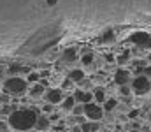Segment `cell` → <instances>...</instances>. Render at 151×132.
<instances>
[{
  "mask_svg": "<svg viewBox=\"0 0 151 132\" xmlns=\"http://www.w3.org/2000/svg\"><path fill=\"white\" fill-rule=\"evenodd\" d=\"M144 74H148V76H151V67H146V69H144Z\"/></svg>",
  "mask_w": 151,
  "mask_h": 132,
  "instance_id": "25",
  "label": "cell"
},
{
  "mask_svg": "<svg viewBox=\"0 0 151 132\" xmlns=\"http://www.w3.org/2000/svg\"><path fill=\"white\" fill-rule=\"evenodd\" d=\"M128 41L135 43L141 48H151V37H150V34H146V32H135V34H132L128 37Z\"/></svg>",
  "mask_w": 151,
  "mask_h": 132,
  "instance_id": "5",
  "label": "cell"
},
{
  "mask_svg": "<svg viewBox=\"0 0 151 132\" xmlns=\"http://www.w3.org/2000/svg\"><path fill=\"white\" fill-rule=\"evenodd\" d=\"M100 41H102V43H113L114 41V32L113 30H106V32L102 34Z\"/></svg>",
  "mask_w": 151,
  "mask_h": 132,
  "instance_id": "12",
  "label": "cell"
},
{
  "mask_svg": "<svg viewBox=\"0 0 151 132\" xmlns=\"http://www.w3.org/2000/svg\"><path fill=\"white\" fill-rule=\"evenodd\" d=\"M35 122H37V113L32 109H19L9 116V125L16 131H28L35 127Z\"/></svg>",
  "mask_w": 151,
  "mask_h": 132,
  "instance_id": "1",
  "label": "cell"
},
{
  "mask_svg": "<svg viewBox=\"0 0 151 132\" xmlns=\"http://www.w3.org/2000/svg\"><path fill=\"white\" fill-rule=\"evenodd\" d=\"M46 99H47L49 104H58V102H62L63 93H62V90H58V88H51V90H47Z\"/></svg>",
  "mask_w": 151,
  "mask_h": 132,
  "instance_id": "6",
  "label": "cell"
},
{
  "mask_svg": "<svg viewBox=\"0 0 151 132\" xmlns=\"http://www.w3.org/2000/svg\"><path fill=\"white\" fill-rule=\"evenodd\" d=\"M99 131V123L91 122V123H83L81 125V132H97Z\"/></svg>",
  "mask_w": 151,
  "mask_h": 132,
  "instance_id": "11",
  "label": "cell"
},
{
  "mask_svg": "<svg viewBox=\"0 0 151 132\" xmlns=\"http://www.w3.org/2000/svg\"><path fill=\"white\" fill-rule=\"evenodd\" d=\"M72 113H74L76 116H79L81 113H84V107H81V106H74V107H72Z\"/></svg>",
  "mask_w": 151,
  "mask_h": 132,
  "instance_id": "19",
  "label": "cell"
},
{
  "mask_svg": "<svg viewBox=\"0 0 151 132\" xmlns=\"http://www.w3.org/2000/svg\"><path fill=\"white\" fill-rule=\"evenodd\" d=\"M119 92H121L123 95H128V93H130V88H128V87H125V85H123V87H121V90H119Z\"/></svg>",
  "mask_w": 151,
  "mask_h": 132,
  "instance_id": "22",
  "label": "cell"
},
{
  "mask_svg": "<svg viewBox=\"0 0 151 132\" xmlns=\"http://www.w3.org/2000/svg\"><path fill=\"white\" fill-rule=\"evenodd\" d=\"M76 58H77L76 48H67L62 55V62H65V63H72V62H76Z\"/></svg>",
  "mask_w": 151,
  "mask_h": 132,
  "instance_id": "8",
  "label": "cell"
},
{
  "mask_svg": "<svg viewBox=\"0 0 151 132\" xmlns=\"http://www.w3.org/2000/svg\"><path fill=\"white\" fill-rule=\"evenodd\" d=\"M134 132H135V131H134Z\"/></svg>",
  "mask_w": 151,
  "mask_h": 132,
  "instance_id": "28",
  "label": "cell"
},
{
  "mask_svg": "<svg viewBox=\"0 0 151 132\" xmlns=\"http://www.w3.org/2000/svg\"><path fill=\"white\" fill-rule=\"evenodd\" d=\"M74 104H76L74 97H67V99H65V102H63V109H67V111H70V109L74 107Z\"/></svg>",
  "mask_w": 151,
  "mask_h": 132,
  "instance_id": "15",
  "label": "cell"
},
{
  "mask_svg": "<svg viewBox=\"0 0 151 132\" xmlns=\"http://www.w3.org/2000/svg\"><path fill=\"white\" fill-rule=\"evenodd\" d=\"M0 132H7V125L2 123V122H0Z\"/></svg>",
  "mask_w": 151,
  "mask_h": 132,
  "instance_id": "23",
  "label": "cell"
},
{
  "mask_svg": "<svg viewBox=\"0 0 151 132\" xmlns=\"http://www.w3.org/2000/svg\"><path fill=\"white\" fill-rule=\"evenodd\" d=\"M42 92H44V87L42 85H34L32 87V90H30V93L35 97V95H42Z\"/></svg>",
  "mask_w": 151,
  "mask_h": 132,
  "instance_id": "17",
  "label": "cell"
},
{
  "mask_svg": "<svg viewBox=\"0 0 151 132\" xmlns=\"http://www.w3.org/2000/svg\"><path fill=\"white\" fill-rule=\"evenodd\" d=\"M0 74H2V71H0Z\"/></svg>",
  "mask_w": 151,
  "mask_h": 132,
  "instance_id": "27",
  "label": "cell"
},
{
  "mask_svg": "<svg viewBox=\"0 0 151 132\" xmlns=\"http://www.w3.org/2000/svg\"><path fill=\"white\" fill-rule=\"evenodd\" d=\"M74 100H79L83 104H88L93 100V93H88V92H83V90H76L74 92Z\"/></svg>",
  "mask_w": 151,
  "mask_h": 132,
  "instance_id": "7",
  "label": "cell"
},
{
  "mask_svg": "<svg viewBox=\"0 0 151 132\" xmlns=\"http://www.w3.org/2000/svg\"><path fill=\"white\" fill-rule=\"evenodd\" d=\"M35 127H37V131H47V129H49V120L44 118V116H37Z\"/></svg>",
  "mask_w": 151,
  "mask_h": 132,
  "instance_id": "10",
  "label": "cell"
},
{
  "mask_svg": "<svg viewBox=\"0 0 151 132\" xmlns=\"http://www.w3.org/2000/svg\"><path fill=\"white\" fill-rule=\"evenodd\" d=\"M91 62H93V55H90V53H88V55H84V56H83V63H84V65H90Z\"/></svg>",
  "mask_w": 151,
  "mask_h": 132,
  "instance_id": "18",
  "label": "cell"
},
{
  "mask_svg": "<svg viewBox=\"0 0 151 132\" xmlns=\"http://www.w3.org/2000/svg\"><path fill=\"white\" fill-rule=\"evenodd\" d=\"M128 56H130V53H128V51H125V53H123V56H119V58H118V62H119V63H125Z\"/></svg>",
  "mask_w": 151,
  "mask_h": 132,
  "instance_id": "20",
  "label": "cell"
},
{
  "mask_svg": "<svg viewBox=\"0 0 151 132\" xmlns=\"http://www.w3.org/2000/svg\"><path fill=\"white\" fill-rule=\"evenodd\" d=\"M114 132H119V131H114Z\"/></svg>",
  "mask_w": 151,
  "mask_h": 132,
  "instance_id": "26",
  "label": "cell"
},
{
  "mask_svg": "<svg viewBox=\"0 0 151 132\" xmlns=\"http://www.w3.org/2000/svg\"><path fill=\"white\" fill-rule=\"evenodd\" d=\"M84 115H86V118H90L91 122H99V120L102 118V107H100L99 104L88 102V104H84Z\"/></svg>",
  "mask_w": 151,
  "mask_h": 132,
  "instance_id": "3",
  "label": "cell"
},
{
  "mask_svg": "<svg viewBox=\"0 0 151 132\" xmlns=\"http://www.w3.org/2000/svg\"><path fill=\"white\" fill-rule=\"evenodd\" d=\"M39 78H40V76H39V72H30V76H28V81H37Z\"/></svg>",
  "mask_w": 151,
  "mask_h": 132,
  "instance_id": "21",
  "label": "cell"
},
{
  "mask_svg": "<svg viewBox=\"0 0 151 132\" xmlns=\"http://www.w3.org/2000/svg\"><path fill=\"white\" fill-rule=\"evenodd\" d=\"M116 104H118V102H116L114 99H109V100L104 102V109H106V111H113L114 107H116Z\"/></svg>",
  "mask_w": 151,
  "mask_h": 132,
  "instance_id": "16",
  "label": "cell"
},
{
  "mask_svg": "<svg viewBox=\"0 0 151 132\" xmlns=\"http://www.w3.org/2000/svg\"><path fill=\"white\" fill-rule=\"evenodd\" d=\"M84 78V72L83 71H72L70 72V81H81Z\"/></svg>",
  "mask_w": 151,
  "mask_h": 132,
  "instance_id": "14",
  "label": "cell"
},
{
  "mask_svg": "<svg viewBox=\"0 0 151 132\" xmlns=\"http://www.w3.org/2000/svg\"><path fill=\"white\" fill-rule=\"evenodd\" d=\"M93 97H95V100H97V102H106V93H104V90H102V88H97V90H95V93H93Z\"/></svg>",
  "mask_w": 151,
  "mask_h": 132,
  "instance_id": "13",
  "label": "cell"
},
{
  "mask_svg": "<svg viewBox=\"0 0 151 132\" xmlns=\"http://www.w3.org/2000/svg\"><path fill=\"white\" fill-rule=\"evenodd\" d=\"M27 90V81L23 78H9L4 83V92L5 93H12V95H19Z\"/></svg>",
  "mask_w": 151,
  "mask_h": 132,
  "instance_id": "2",
  "label": "cell"
},
{
  "mask_svg": "<svg viewBox=\"0 0 151 132\" xmlns=\"http://www.w3.org/2000/svg\"><path fill=\"white\" fill-rule=\"evenodd\" d=\"M127 79H128V72H127V71H123V69L116 71V74H114V81H116L119 87H123V85L127 83Z\"/></svg>",
  "mask_w": 151,
  "mask_h": 132,
  "instance_id": "9",
  "label": "cell"
},
{
  "mask_svg": "<svg viewBox=\"0 0 151 132\" xmlns=\"http://www.w3.org/2000/svg\"><path fill=\"white\" fill-rule=\"evenodd\" d=\"M137 115H139V111H137V109H135V111H132V113H130V115H128V118H135V116H137Z\"/></svg>",
  "mask_w": 151,
  "mask_h": 132,
  "instance_id": "24",
  "label": "cell"
},
{
  "mask_svg": "<svg viewBox=\"0 0 151 132\" xmlns=\"http://www.w3.org/2000/svg\"><path fill=\"white\" fill-rule=\"evenodd\" d=\"M132 88H134V92H135L137 95H142V93L150 92L151 83H150V79H148L146 76H139V78H135V79H134Z\"/></svg>",
  "mask_w": 151,
  "mask_h": 132,
  "instance_id": "4",
  "label": "cell"
}]
</instances>
